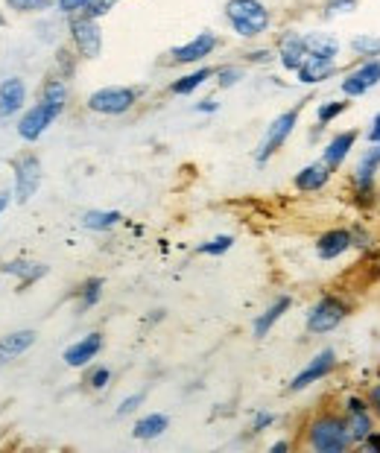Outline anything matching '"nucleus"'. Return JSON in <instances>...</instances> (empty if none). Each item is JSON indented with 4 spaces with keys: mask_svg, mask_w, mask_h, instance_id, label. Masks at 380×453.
Wrapping results in <instances>:
<instances>
[{
    "mask_svg": "<svg viewBox=\"0 0 380 453\" xmlns=\"http://www.w3.org/2000/svg\"><path fill=\"white\" fill-rule=\"evenodd\" d=\"M290 448H292V441L281 439V441H272V445H269V453H278V450H290Z\"/></svg>",
    "mask_w": 380,
    "mask_h": 453,
    "instance_id": "nucleus-43",
    "label": "nucleus"
},
{
    "mask_svg": "<svg viewBox=\"0 0 380 453\" xmlns=\"http://www.w3.org/2000/svg\"><path fill=\"white\" fill-rule=\"evenodd\" d=\"M220 47V38L217 33L205 30V33H197L190 38V42H184L179 47H173L170 50V62L173 65H202L208 56H213V50Z\"/></svg>",
    "mask_w": 380,
    "mask_h": 453,
    "instance_id": "nucleus-13",
    "label": "nucleus"
},
{
    "mask_svg": "<svg viewBox=\"0 0 380 453\" xmlns=\"http://www.w3.org/2000/svg\"><path fill=\"white\" fill-rule=\"evenodd\" d=\"M222 15H226L231 33L240 38H260L272 27V12L263 0H226Z\"/></svg>",
    "mask_w": 380,
    "mask_h": 453,
    "instance_id": "nucleus-5",
    "label": "nucleus"
},
{
    "mask_svg": "<svg viewBox=\"0 0 380 453\" xmlns=\"http://www.w3.org/2000/svg\"><path fill=\"white\" fill-rule=\"evenodd\" d=\"M170 430V418L164 412H146L132 424V436L138 441H155Z\"/></svg>",
    "mask_w": 380,
    "mask_h": 453,
    "instance_id": "nucleus-24",
    "label": "nucleus"
},
{
    "mask_svg": "<svg viewBox=\"0 0 380 453\" xmlns=\"http://www.w3.org/2000/svg\"><path fill=\"white\" fill-rule=\"evenodd\" d=\"M348 50H351V56H357V59H380V35L357 33L348 42Z\"/></svg>",
    "mask_w": 380,
    "mask_h": 453,
    "instance_id": "nucleus-27",
    "label": "nucleus"
},
{
    "mask_svg": "<svg viewBox=\"0 0 380 453\" xmlns=\"http://www.w3.org/2000/svg\"><path fill=\"white\" fill-rule=\"evenodd\" d=\"M27 105V82L21 76H9L0 82V120H9L21 114Z\"/></svg>",
    "mask_w": 380,
    "mask_h": 453,
    "instance_id": "nucleus-19",
    "label": "nucleus"
},
{
    "mask_svg": "<svg viewBox=\"0 0 380 453\" xmlns=\"http://www.w3.org/2000/svg\"><path fill=\"white\" fill-rule=\"evenodd\" d=\"M299 120H301V105L281 111L278 118H272L267 132H263L260 143H258V150H255V164H260V167H263V164H269L272 158H275L278 152H281V147H284V143L292 138V132H296Z\"/></svg>",
    "mask_w": 380,
    "mask_h": 453,
    "instance_id": "nucleus-7",
    "label": "nucleus"
},
{
    "mask_svg": "<svg viewBox=\"0 0 380 453\" xmlns=\"http://www.w3.org/2000/svg\"><path fill=\"white\" fill-rule=\"evenodd\" d=\"M138 97H141V88H132V85H103V88L88 94L85 109L94 114H103V118H120V114L135 109Z\"/></svg>",
    "mask_w": 380,
    "mask_h": 453,
    "instance_id": "nucleus-6",
    "label": "nucleus"
},
{
    "mask_svg": "<svg viewBox=\"0 0 380 453\" xmlns=\"http://www.w3.org/2000/svg\"><path fill=\"white\" fill-rule=\"evenodd\" d=\"M112 383V369L109 365H91V369L85 372V387L91 392H103L109 389Z\"/></svg>",
    "mask_w": 380,
    "mask_h": 453,
    "instance_id": "nucleus-30",
    "label": "nucleus"
},
{
    "mask_svg": "<svg viewBox=\"0 0 380 453\" xmlns=\"http://www.w3.org/2000/svg\"><path fill=\"white\" fill-rule=\"evenodd\" d=\"M12 199H15V194H12V190H0V217L6 214V208L12 205Z\"/></svg>",
    "mask_w": 380,
    "mask_h": 453,
    "instance_id": "nucleus-42",
    "label": "nucleus"
},
{
    "mask_svg": "<svg viewBox=\"0 0 380 453\" xmlns=\"http://www.w3.org/2000/svg\"><path fill=\"white\" fill-rule=\"evenodd\" d=\"M360 6V0H325V18L351 15Z\"/></svg>",
    "mask_w": 380,
    "mask_h": 453,
    "instance_id": "nucleus-33",
    "label": "nucleus"
},
{
    "mask_svg": "<svg viewBox=\"0 0 380 453\" xmlns=\"http://www.w3.org/2000/svg\"><path fill=\"white\" fill-rule=\"evenodd\" d=\"M82 228L88 231H112L123 223V214L120 211H103V208H91V211H85L82 214Z\"/></svg>",
    "mask_w": 380,
    "mask_h": 453,
    "instance_id": "nucleus-25",
    "label": "nucleus"
},
{
    "mask_svg": "<svg viewBox=\"0 0 380 453\" xmlns=\"http://www.w3.org/2000/svg\"><path fill=\"white\" fill-rule=\"evenodd\" d=\"M42 188V158L35 152H21L12 158V194L15 202L27 205Z\"/></svg>",
    "mask_w": 380,
    "mask_h": 453,
    "instance_id": "nucleus-9",
    "label": "nucleus"
},
{
    "mask_svg": "<svg viewBox=\"0 0 380 453\" xmlns=\"http://www.w3.org/2000/svg\"><path fill=\"white\" fill-rule=\"evenodd\" d=\"M339 410H343L345 416V424H348V433H351V441H354V448H363L366 439L372 436V433L377 430V416L372 412V407H368V398L366 392H351L343 398V403H339Z\"/></svg>",
    "mask_w": 380,
    "mask_h": 453,
    "instance_id": "nucleus-8",
    "label": "nucleus"
},
{
    "mask_svg": "<svg viewBox=\"0 0 380 453\" xmlns=\"http://www.w3.org/2000/svg\"><path fill=\"white\" fill-rule=\"evenodd\" d=\"M351 109V100L348 97H339V100H325V103H319V109H316V127L319 129H325L330 127V123H337L343 114Z\"/></svg>",
    "mask_w": 380,
    "mask_h": 453,
    "instance_id": "nucleus-28",
    "label": "nucleus"
},
{
    "mask_svg": "<svg viewBox=\"0 0 380 453\" xmlns=\"http://www.w3.org/2000/svg\"><path fill=\"white\" fill-rule=\"evenodd\" d=\"M199 114H213V111H220V103L213 100V97H205V100H199L197 105H193Z\"/></svg>",
    "mask_w": 380,
    "mask_h": 453,
    "instance_id": "nucleus-41",
    "label": "nucleus"
},
{
    "mask_svg": "<svg viewBox=\"0 0 380 453\" xmlns=\"http://www.w3.org/2000/svg\"><path fill=\"white\" fill-rule=\"evenodd\" d=\"M35 340H38V334L29 331V327L27 331H12V334L0 336V365L12 363L21 354H27L35 345Z\"/></svg>",
    "mask_w": 380,
    "mask_h": 453,
    "instance_id": "nucleus-22",
    "label": "nucleus"
},
{
    "mask_svg": "<svg viewBox=\"0 0 380 453\" xmlns=\"http://www.w3.org/2000/svg\"><path fill=\"white\" fill-rule=\"evenodd\" d=\"M117 4V0H91V4H88V9H85V15H91V18H97V21H100V18H105L112 12V6Z\"/></svg>",
    "mask_w": 380,
    "mask_h": 453,
    "instance_id": "nucleus-38",
    "label": "nucleus"
},
{
    "mask_svg": "<svg viewBox=\"0 0 380 453\" xmlns=\"http://www.w3.org/2000/svg\"><path fill=\"white\" fill-rule=\"evenodd\" d=\"M234 249V237L231 234H217L211 240H205V243L197 246V255H205V257H222L226 252Z\"/></svg>",
    "mask_w": 380,
    "mask_h": 453,
    "instance_id": "nucleus-29",
    "label": "nucleus"
},
{
    "mask_svg": "<svg viewBox=\"0 0 380 453\" xmlns=\"http://www.w3.org/2000/svg\"><path fill=\"white\" fill-rule=\"evenodd\" d=\"M4 275H12L18 287H29L35 281H42V278L47 275V266L42 264V260H29V257H15V260H6L4 264Z\"/></svg>",
    "mask_w": 380,
    "mask_h": 453,
    "instance_id": "nucleus-21",
    "label": "nucleus"
},
{
    "mask_svg": "<svg viewBox=\"0 0 380 453\" xmlns=\"http://www.w3.org/2000/svg\"><path fill=\"white\" fill-rule=\"evenodd\" d=\"M380 85V59H360L351 71L343 73L339 80V94L348 100L366 97L368 91H375Z\"/></svg>",
    "mask_w": 380,
    "mask_h": 453,
    "instance_id": "nucleus-11",
    "label": "nucleus"
},
{
    "mask_svg": "<svg viewBox=\"0 0 380 453\" xmlns=\"http://www.w3.org/2000/svg\"><path fill=\"white\" fill-rule=\"evenodd\" d=\"M357 141H360V132L357 129H343V132H337L334 138H330L328 143H325V150H322V161L328 164L330 170H343V164L348 161V156L354 152V147H357Z\"/></svg>",
    "mask_w": 380,
    "mask_h": 453,
    "instance_id": "nucleus-18",
    "label": "nucleus"
},
{
    "mask_svg": "<svg viewBox=\"0 0 380 453\" xmlns=\"http://www.w3.org/2000/svg\"><path fill=\"white\" fill-rule=\"evenodd\" d=\"M351 240H354V249H372L375 246V234L366 226H351Z\"/></svg>",
    "mask_w": 380,
    "mask_h": 453,
    "instance_id": "nucleus-35",
    "label": "nucleus"
},
{
    "mask_svg": "<svg viewBox=\"0 0 380 453\" xmlns=\"http://www.w3.org/2000/svg\"><path fill=\"white\" fill-rule=\"evenodd\" d=\"M143 403V392H132V395H126V398L117 403V412L114 416L117 418H126V416H132V412H138V407Z\"/></svg>",
    "mask_w": 380,
    "mask_h": 453,
    "instance_id": "nucleus-34",
    "label": "nucleus"
},
{
    "mask_svg": "<svg viewBox=\"0 0 380 453\" xmlns=\"http://www.w3.org/2000/svg\"><path fill=\"white\" fill-rule=\"evenodd\" d=\"M67 97H71L67 82L62 76H50V80L42 85V91H38V100L29 105L21 114V120H18V138L27 143H35L65 114Z\"/></svg>",
    "mask_w": 380,
    "mask_h": 453,
    "instance_id": "nucleus-1",
    "label": "nucleus"
},
{
    "mask_svg": "<svg viewBox=\"0 0 380 453\" xmlns=\"http://www.w3.org/2000/svg\"><path fill=\"white\" fill-rule=\"evenodd\" d=\"M292 311V298L290 296H278L272 298V302L263 307V313L255 316V322H252V334H255V340H263V336L272 334V327H275L284 316Z\"/></svg>",
    "mask_w": 380,
    "mask_h": 453,
    "instance_id": "nucleus-20",
    "label": "nucleus"
},
{
    "mask_svg": "<svg viewBox=\"0 0 380 453\" xmlns=\"http://www.w3.org/2000/svg\"><path fill=\"white\" fill-rule=\"evenodd\" d=\"M299 445L305 450H314V453H348V450H354V441H351L343 410H337V407L316 410L314 416L305 421V427H301Z\"/></svg>",
    "mask_w": 380,
    "mask_h": 453,
    "instance_id": "nucleus-2",
    "label": "nucleus"
},
{
    "mask_svg": "<svg viewBox=\"0 0 380 453\" xmlns=\"http://www.w3.org/2000/svg\"><path fill=\"white\" fill-rule=\"evenodd\" d=\"M366 398H368V407H372V412H375L377 421H380V378L372 380L366 387Z\"/></svg>",
    "mask_w": 380,
    "mask_h": 453,
    "instance_id": "nucleus-39",
    "label": "nucleus"
},
{
    "mask_svg": "<svg viewBox=\"0 0 380 453\" xmlns=\"http://www.w3.org/2000/svg\"><path fill=\"white\" fill-rule=\"evenodd\" d=\"M240 80H243V67H237V65L217 67V85H220V88H234Z\"/></svg>",
    "mask_w": 380,
    "mask_h": 453,
    "instance_id": "nucleus-32",
    "label": "nucleus"
},
{
    "mask_svg": "<svg viewBox=\"0 0 380 453\" xmlns=\"http://www.w3.org/2000/svg\"><path fill=\"white\" fill-rule=\"evenodd\" d=\"M339 53L343 42L330 33H307V59L296 71V82L322 85L339 71Z\"/></svg>",
    "mask_w": 380,
    "mask_h": 453,
    "instance_id": "nucleus-3",
    "label": "nucleus"
},
{
    "mask_svg": "<svg viewBox=\"0 0 380 453\" xmlns=\"http://www.w3.org/2000/svg\"><path fill=\"white\" fill-rule=\"evenodd\" d=\"M71 42L76 47V53L82 59H97L103 53V30H100V21L91 15H71Z\"/></svg>",
    "mask_w": 380,
    "mask_h": 453,
    "instance_id": "nucleus-12",
    "label": "nucleus"
},
{
    "mask_svg": "<svg viewBox=\"0 0 380 453\" xmlns=\"http://www.w3.org/2000/svg\"><path fill=\"white\" fill-rule=\"evenodd\" d=\"M354 313V302L345 293H322L305 313V331L310 336H325L337 331Z\"/></svg>",
    "mask_w": 380,
    "mask_h": 453,
    "instance_id": "nucleus-4",
    "label": "nucleus"
},
{
    "mask_svg": "<svg viewBox=\"0 0 380 453\" xmlns=\"http://www.w3.org/2000/svg\"><path fill=\"white\" fill-rule=\"evenodd\" d=\"M366 143H380V111L372 118V123H368V129H366Z\"/></svg>",
    "mask_w": 380,
    "mask_h": 453,
    "instance_id": "nucleus-40",
    "label": "nucleus"
},
{
    "mask_svg": "<svg viewBox=\"0 0 380 453\" xmlns=\"http://www.w3.org/2000/svg\"><path fill=\"white\" fill-rule=\"evenodd\" d=\"M88 4H91V0H56V9H58V12H62V15L71 18V15L85 12Z\"/></svg>",
    "mask_w": 380,
    "mask_h": 453,
    "instance_id": "nucleus-36",
    "label": "nucleus"
},
{
    "mask_svg": "<svg viewBox=\"0 0 380 453\" xmlns=\"http://www.w3.org/2000/svg\"><path fill=\"white\" fill-rule=\"evenodd\" d=\"M351 249H354L351 228H343V226L322 231V234L316 237V243H314V252H316L319 260H337V257L348 255Z\"/></svg>",
    "mask_w": 380,
    "mask_h": 453,
    "instance_id": "nucleus-16",
    "label": "nucleus"
},
{
    "mask_svg": "<svg viewBox=\"0 0 380 453\" xmlns=\"http://www.w3.org/2000/svg\"><path fill=\"white\" fill-rule=\"evenodd\" d=\"M213 76H217V67L199 65V67H193L190 73H184V76H179V80H173L170 82V94H175V97H190L193 91H199L205 82L213 80Z\"/></svg>",
    "mask_w": 380,
    "mask_h": 453,
    "instance_id": "nucleus-23",
    "label": "nucleus"
},
{
    "mask_svg": "<svg viewBox=\"0 0 380 453\" xmlns=\"http://www.w3.org/2000/svg\"><path fill=\"white\" fill-rule=\"evenodd\" d=\"M275 59L287 73H296L301 62L307 59V33L284 30L275 38Z\"/></svg>",
    "mask_w": 380,
    "mask_h": 453,
    "instance_id": "nucleus-14",
    "label": "nucleus"
},
{
    "mask_svg": "<svg viewBox=\"0 0 380 453\" xmlns=\"http://www.w3.org/2000/svg\"><path fill=\"white\" fill-rule=\"evenodd\" d=\"M103 287H105L103 278H97V275L94 278H85V281L80 284V290H76V307H80V313L91 311V307L100 304Z\"/></svg>",
    "mask_w": 380,
    "mask_h": 453,
    "instance_id": "nucleus-26",
    "label": "nucleus"
},
{
    "mask_svg": "<svg viewBox=\"0 0 380 453\" xmlns=\"http://www.w3.org/2000/svg\"><path fill=\"white\" fill-rule=\"evenodd\" d=\"M6 6L15 12H47L53 9V0H6Z\"/></svg>",
    "mask_w": 380,
    "mask_h": 453,
    "instance_id": "nucleus-31",
    "label": "nucleus"
},
{
    "mask_svg": "<svg viewBox=\"0 0 380 453\" xmlns=\"http://www.w3.org/2000/svg\"><path fill=\"white\" fill-rule=\"evenodd\" d=\"M103 345H105L103 334L100 331H91V334H85L76 342L67 345L65 354H62V360H65L67 369H85V365H91L97 357H100Z\"/></svg>",
    "mask_w": 380,
    "mask_h": 453,
    "instance_id": "nucleus-15",
    "label": "nucleus"
},
{
    "mask_svg": "<svg viewBox=\"0 0 380 453\" xmlns=\"http://www.w3.org/2000/svg\"><path fill=\"white\" fill-rule=\"evenodd\" d=\"M330 179H334V170L319 158V161L305 164V167L292 176V188H296L299 194H322V190L330 185Z\"/></svg>",
    "mask_w": 380,
    "mask_h": 453,
    "instance_id": "nucleus-17",
    "label": "nucleus"
},
{
    "mask_svg": "<svg viewBox=\"0 0 380 453\" xmlns=\"http://www.w3.org/2000/svg\"><path fill=\"white\" fill-rule=\"evenodd\" d=\"M272 424H275V412H269V410H258L255 416H252V433H263V430H269Z\"/></svg>",
    "mask_w": 380,
    "mask_h": 453,
    "instance_id": "nucleus-37",
    "label": "nucleus"
},
{
    "mask_svg": "<svg viewBox=\"0 0 380 453\" xmlns=\"http://www.w3.org/2000/svg\"><path fill=\"white\" fill-rule=\"evenodd\" d=\"M337 365H339L337 351H334V349H322V351H316V354L305 363V369H301L299 374H292V380L287 383V389H290V392H305V389H310V387H316V383L328 380L330 374L337 372Z\"/></svg>",
    "mask_w": 380,
    "mask_h": 453,
    "instance_id": "nucleus-10",
    "label": "nucleus"
}]
</instances>
